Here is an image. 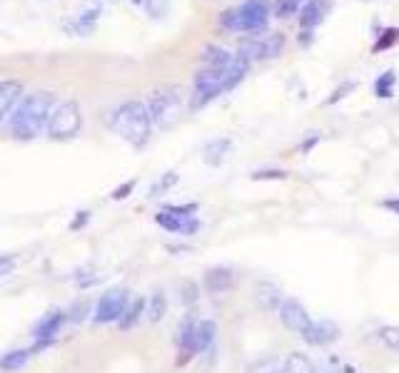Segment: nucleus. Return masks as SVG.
I'll return each instance as SVG.
<instances>
[{"label": "nucleus", "mask_w": 399, "mask_h": 373, "mask_svg": "<svg viewBox=\"0 0 399 373\" xmlns=\"http://www.w3.org/2000/svg\"><path fill=\"white\" fill-rule=\"evenodd\" d=\"M394 82H397V78H394V70H387V73L379 75V78H377V82H374L377 97H392Z\"/></svg>", "instance_id": "obj_24"}, {"label": "nucleus", "mask_w": 399, "mask_h": 373, "mask_svg": "<svg viewBox=\"0 0 399 373\" xmlns=\"http://www.w3.org/2000/svg\"><path fill=\"white\" fill-rule=\"evenodd\" d=\"M282 45H285V40L279 38V35H274V38H255L242 45L239 55L245 57V60H267V57L279 55Z\"/></svg>", "instance_id": "obj_10"}, {"label": "nucleus", "mask_w": 399, "mask_h": 373, "mask_svg": "<svg viewBox=\"0 0 399 373\" xmlns=\"http://www.w3.org/2000/svg\"><path fill=\"white\" fill-rule=\"evenodd\" d=\"M245 373H285V358L277 356L257 358V361L247 363Z\"/></svg>", "instance_id": "obj_19"}, {"label": "nucleus", "mask_w": 399, "mask_h": 373, "mask_svg": "<svg viewBox=\"0 0 399 373\" xmlns=\"http://www.w3.org/2000/svg\"><path fill=\"white\" fill-rule=\"evenodd\" d=\"M312 373H340L335 366H330V363H312Z\"/></svg>", "instance_id": "obj_28"}, {"label": "nucleus", "mask_w": 399, "mask_h": 373, "mask_svg": "<svg viewBox=\"0 0 399 373\" xmlns=\"http://www.w3.org/2000/svg\"><path fill=\"white\" fill-rule=\"evenodd\" d=\"M43 346L48 344H38V349H43ZM38 349H20V351H10V353H6V356L0 358V368L3 371H20V368L25 366V363L30 361V356H35V351Z\"/></svg>", "instance_id": "obj_17"}, {"label": "nucleus", "mask_w": 399, "mask_h": 373, "mask_svg": "<svg viewBox=\"0 0 399 373\" xmlns=\"http://www.w3.org/2000/svg\"><path fill=\"white\" fill-rule=\"evenodd\" d=\"M83 127V112L75 100L57 102L52 110L50 119H48V137L50 140H73Z\"/></svg>", "instance_id": "obj_6"}, {"label": "nucleus", "mask_w": 399, "mask_h": 373, "mask_svg": "<svg viewBox=\"0 0 399 373\" xmlns=\"http://www.w3.org/2000/svg\"><path fill=\"white\" fill-rule=\"evenodd\" d=\"M15 256L13 254H0V277H6V274H10L13 269H15Z\"/></svg>", "instance_id": "obj_27"}, {"label": "nucleus", "mask_w": 399, "mask_h": 373, "mask_svg": "<svg viewBox=\"0 0 399 373\" xmlns=\"http://www.w3.org/2000/svg\"><path fill=\"white\" fill-rule=\"evenodd\" d=\"M143 105L150 115V122L158 124V127H167L183 112V100H180V92L175 87H162V90L150 92L148 102H143Z\"/></svg>", "instance_id": "obj_5"}, {"label": "nucleus", "mask_w": 399, "mask_h": 373, "mask_svg": "<svg viewBox=\"0 0 399 373\" xmlns=\"http://www.w3.org/2000/svg\"><path fill=\"white\" fill-rule=\"evenodd\" d=\"M304 0H274V15L277 17H292L300 13Z\"/></svg>", "instance_id": "obj_25"}, {"label": "nucleus", "mask_w": 399, "mask_h": 373, "mask_svg": "<svg viewBox=\"0 0 399 373\" xmlns=\"http://www.w3.org/2000/svg\"><path fill=\"white\" fill-rule=\"evenodd\" d=\"M150 115L143 102H122L113 115V130L132 147H145L150 140Z\"/></svg>", "instance_id": "obj_3"}, {"label": "nucleus", "mask_w": 399, "mask_h": 373, "mask_svg": "<svg viewBox=\"0 0 399 373\" xmlns=\"http://www.w3.org/2000/svg\"><path fill=\"white\" fill-rule=\"evenodd\" d=\"M255 299L265 311H277L279 304H282V291L277 286H272V284H257Z\"/></svg>", "instance_id": "obj_16"}, {"label": "nucleus", "mask_w": 399, "mask_h": 373, "mask_svg": "<svg viewBox=\"0 0 399 373\" xmlns=\"http://www.w3.org/2000/svg\"><path fill=\"white\" fill-rule=\"evenodd\" d=\"M145 314H148V319L153 323L162 321V316L167 314V299L162 291H158V294H153V299L148 301V306H145Z\"/></svg>", "instance_id": "obj_20"}, {"label": "nucleus", "mask_w": 399, "mask_h": 373, "mask_svg": "<svg viewBox=\"0 0 399 373\" xmlns=\"http://www.w3.org/2000/svg\"><path fill=\"white\" fill-rule=\"evenodd\" d=\"M57 100L52 92L48 90H35L25 95L18 102V108L13 110L10 117V135L15 140H33L48 127L52 110H55Z\"/></svg>", "instance_id": "obj_1"}, {"label": "nucleus", "mask_w": 399, "mask_h": 373, "mask_svg": "<svg viewBox=\"0 0 399 373\" xmlns=\"http://www.w3.org/2000/svg\"><path fill=\"white\" fill-rule=\"evenodd\" d=\"M285 373H312V361L302 353H292L285 358Z\"/></svg>", "instance_id": "obj_23"}, {"label": "nucleus", "mask_w": 399, "mask_h": 373, "mask_svg": "<svg viewBox=\"0 0 399 373\" xmlns=\"http://www.w3.org/2000/svg\"><path fill=\"white\" fill-rule=\"evenodd\" d=\"M140 314H145V299H135L132 304H127L125 314L120 316V328H130L137 323V319H140Z\"/></svg>", "instance_id": "obj_22"}, {"label": "nucleus", "mask_w": 399, "mask_h": 373, "mask_svg": "<svg viewBox=\"0 0 399 373\" xmlns=\"http://www.w3.org/2000/svg\"><path fill=\"white\" fill-rule=\"evenodd\" d=\"M270 15H272V8L267 0H245L225 13L223 25L232 33H257V30L267 28Z\"/></svg>", "instance_id": "obj_4"}, {"label": "nucleus", "mask_w": 399, "mask_h": 373, "mask_svg": "<svg viewBox=\"0 0 399 373\" xmlns=\"http://www.w3.org/2000/svg\"><path fill=\"white\" fill-rule=\"evenodd\" d=\"M230 154V140H215L205 147V162L207 164H220Z\"/></svg>", "instance_id": "obj_21"}, {"label": "nucleus", "mask_w": 399, "mask_h": 373, "mask_svg": "<svg viewBox=\"0 0 399 373\" xmlns=\"http://www.w3.org/2000/svg\"><path fill=\"white\" fill-rule=\"evenodd\" d=\"M127 304H130V299H127L125 288H110V291H105V294L97 299V306H95V314H92V319H95V323L120 321V316L125 314Z\"/></svg>", "instance_id": "obj_7"}, {"label": "nucleus", "mask_w": 399, "mask_h": 373, "mask_svg": "<svg viewBox=\"0 0 399 373\" xmlns=\"http://www.w3.org/2000/svg\"><path fill=\"white\" fill-rule=\"evenodd\" d=\"M247 68H250V60L234 52L232 60L227 65H220V68H212L207 65L205 70H200L195 75V105H205V102L215 100L223 92L232 90L239 80L247 75Z\"/></svg>", "instance_id": "obj_2"}, {"label": "nucleus", "mask_w": 399, "mask_h": 373, "mask_svg": "<svg viewBox=\"0 0 399 373\" xmlns=\"http://www.w3.org/2000/svg\"><path fill=\"white\" fill-rule=\"evenodd\" d=\"M23 95V85L18 80H3L0 82V122L6 119V115L13 110L18 100Z\"/></svg>", "instance_id": "obj_14"}, {"label": "nucleus", "mask_w": 399, "mask_h": 373, "mask_svg": "<svg viewBox=\"0 0 399 373\" xmlns=\"http://www.w3.org/2000/svg\"><path fill=\"white\" fill-rule=\"evenodd\" d=\"M232 284H234V277L230 269H210V272L205 274V286L210 294H225Z\"/></svg>", "instance_id": "obj_15"}, {"label": "nucleus", "mask_w": 399, "mask_h": 373, "mask_svg": "<svg viewBox=\"0 0 399 373\" xmlns=\"http://www.w3.org/2000/svg\"><path fill=\"white\" fill-rule=\"evenodd\" d=\"M63 321H65L63 311H50V314H46V316L35 323L33 336L40 341V344H48V341L55 339V334H60V326H63Z\"/></svg>", "instance_id": "obj_11"}, {"label": "nucleus", "mask_w": 399, "mask_h": 373, "mask_svg": "<svg viewBox=\"0 0 399 373\" xmlns=\"http://www.w3.org/2000/svg\"><path fill=\"white\" fill-rule=\"evenodd\" d=\"M277 314H279V321L285 323V328H290V331H295V334L300 336H302L309 328V323H312V316H309L307 309L297 299H282Z\"/></svg>", "instance_id": "obj_9"}, {"label": "nucleus", "mask_w": 399, "mask_h": 373, "mask_svg": "<svg viewBox=\"0 0 399 373\" xmlns=\"http://www.w3.org/2000/svg\"><path fill=\"white\" fill-rule=\"evenodd\" d=\"M379 339H382L389 349L399 353V328L397 326H384L382 331H379Z\"/></svg>", "instance_id": "obj_26"}, {"label": "nucleus", "mask_w": 399, "mask_h": 373, "mask_svg": "<svg viewBox=\"0 0 399 373\" xmlns=\"http://www.w3.org/2000/svg\"><path fill=\"white\" fill-rule=\"evenodd\" d=\"M215 323L212 321H197L195 323V341H192V353L207 351L215 341Z\"/></svg>", "instance_id": "obj_18"}, {"label": "nucleus", "mask_w": 399, "mask_h": 373, "mask_svg": "<svg viewBox=\"0 0 399 373\" xmlns=\"http://www.w3.org/2000/svg\"><path fill=\"white\" fill-rule=\"evenodd\" d=\"M302 339L312 346H325L337 339V326L330 321H312L307 331L302 334Z\"/></svg>", "instance_id": "obj_13"}, {"label": "nucleus", "mask_w": 399, "mask_h": 373, "mask_svg": "<svg viewBox=\"0 0 399 373\" xmlns=\"http://www.w3.org/2000/svg\"><path fill=\"white\" fill-rule=\"evenodd\" d=\"M330 6L332 0H309V3H304L300 8V25L302 28H317L325 20L327 13H330Z\"/></svg>", "instance_id": "obj_12"}, {"label": "nucleus", "mask_w": 399, "mask_h": 373, "mask_svg": "<svg viewBox=\"0 0 399 373\" xmlns=\"http://www.w3.org/2000/svg\"><path fill=\"white\" fill-rule=\"evenodd\" d=\"M192 210L195 207H172V210H162L155 221H158L165 232L170 234H195L197 232V219L192 217Z\"/></svg>", "instance_id": "obj_8"}]
</instances>
